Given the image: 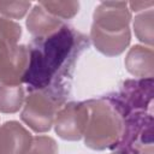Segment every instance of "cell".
Instances as JSON below:
<instances>
[{
  "label": "cell",
  "mask_w": 154,
  "mask_h": 154,
  "mask_svg": "<svg viewBox=\"0 0 154 154\" xmlns=\"http://www.w3.org/2000/svg\"><path fill=\"white\" fill-rule=\"evenodd\" d=\"M153 20L154 12L152 8L137 14L134 19V31L136 37L144 45H148V47H153Z\"/></svg>",
  "instance_id": "11"
},
{
  "label": "cell",
  "mask_w": 154,
  "mask_h": 154,
  "mask_svg": "<svg viewBox=\"0 0 154 154\" xmlns=\"http://www.w3.org/2000/svg\"><path fill=\"white\" fill-rule=\"evenodd\" d=\"M30 64V48L18 45L5 59L0 60V84L20 85Z\"/></svg>",
  "instance_id": "5"
},
{
  "label": "cell",
  "mask_w": 154,
  "mask_h": 154,
  "mask_svg": "<svg viewBox=\"0 0 154 154\" xmlns=\"http://www.w3.org/2000/svg\"><path fill=\"white\" fill-rule=\"evenodd\" d=\"M111 154H130V153L124 152V150H118V152H116V153H111Z\"/></svg>",
  "instance_id": "17"
},
{
  "label": "cell",
  "mask_w": 154,
  "mask_h": 154,
  "mask_svg": "<svg viewBox=\"0 0 154 154\" xmlns=\"http://www.w3.org/2000/svg\"><path fill=\"white\" fill-rule=\"evenodd\" d=\"M22 36V28L18 23L0 17V60L6 58L17 46Z\"/></svg>",
  "instance_id": "9"
},
{
  "label": "cell",
  "mask_w": 154,
  "mask_h": 154,
  "mask_svg": "<svg viewBox=\"0 0 154 154\" xmlns=\"http://www.w3.org/2000/svg\"><path fill=\"white\" fill-rule=\"evenodd\" d=\"M32 141L31 134L18 122L0 125V154H24Z\"/></svg>",
  "instance_id": "6"
},
{
  "label": "cell",
  "mask_w": 154,
  "mask_h": 154,
  "mask_svg": "<svg viewBox=\"0 0 154 154\" xmlns=\"http://www.w3.org/2000/svg\"><path fill=\"white\" fill-rule=\"evenodd\" d=\"M153 5H154L153 1H148V2H146V1H130V2H128V6L130 7L129 10H132L135 12H138L141 10H144V8L149 10Z\"/></svg>",
  "instance_id": "15"
},
{
  "label": "cell",
  "mask_w": 154,
  "mask_h": 154,
  "mask_svg": "<svg viewBox=\"0 0 154 154\" xmlns=\"http://www.w3.org/2000/svg\"><path fill=\"white\" fill-rule=\"evenodd\" d=\"M131 12L126 1H103L93 14L90 38L94 47L107 57L122 54L129 46Z\"/></svg>",
  "instance_id": "1"
},
{
  "label": "cell",
  "mask_w": 154,
  "mask_h": 154,
  "mask_svg": "<svg viewBox=\"0 0 154 154\" xmlns=\"http://www.w3.org/2000/svg\"><path fill=\"white\" fill-rule=\"evenodd\" d=\"M24 154H58V144L54 138L38 135L32 137L30 147Z\"/></svg>",
  "instance_id": "13"
},
{
  "label": "cell",
  "mask_w": 154,
  "mask_h": 154,
  "mask_svg": "<svg viewBox=\"0 0 154 154\" xmlns=\"http://www.w3.org/2000/svg\"><path fill=\"white\" fill-rule=\"evenodd\" d=\"M135 154H153V144L149 143V144H146V146L141 147L140 149L136 150Z\"/></svg>",
  "instance_id": "16"
},
{
  "label": "cell",
  "mask_w": 154,
  "mask_h": 154,
  "mask_svg": "<svg viewBox=\"0 0 154 154\" xmlns=\"http://www.w3.org/2000/svg\"><path fill=\"white\" fill-rule=\"evenodd\" d=\"M47 12L57 18L70 19L73 18L79 10L78 1H40L38 2Z\"/></svg>",
  "instance_id": "12"
},
{
  "label": "cell",
  "mask_w": 154,
  "mask_h": 154,
  "mask_svg": "<svg viewBox=\"0 0 154 154\" xmlns=\"http://www.w3.org/2000/svg\"><path fill=\"white\" fill-rule=\"evenodd\" d=\"M59 108L60 101L57 97L45 90H35L25 97L20 119L32 131L43 134L51 130Z\"/></svg>",
  "instance_id": "3"
},
{
  "label": "cell",
  "mask_w": 154,
  "mask_h": 154,
  "mask_svg": "<svg viewBox=\"0 0 154 154\" xmlns=\"http://www.w3.org/2000/svg\"><path fill=\"white\" fill-rule=\"evenodd\" d=\"M30 6V1H0V14L7 19H20L26 14Z\"/></svg>",
  "instance_id": "14"
},
{
  "label": "cell",
  "mask_w": 154,
  "mask_h": 154,
  "mask_svg": "<svg viewBox=\"0 0 154 154\" xmlns=\"http://www.w3.org/2000/svg\"><path fill=\"white\" fill-rule=\"evenodd\" d=\"M28 31L36 38H46L63 28L61 19L47 12L38 2L30 10L26 18Z\"/></svg>",
  "instance_id": "7"
},
{
  "label": "cell",
  "mask_w": 154,
  "mask_h": 154,
  "mask_svg": "<svg viewBox=\"0 0 154 154\" xmlns=\"http://www.w3.org/2000/svg\"><path fill=\"white\" fill-rule=\"evenodd\" d=\"M88 120L85 102H69L59 108L54 119L57 135L66 141H78L83 137Z\"/></svg>",
  "instance_id": "4"
},
{
  "label": "cell",
  "mask_w": 154,
  "mask_h": 154,
  "mask_svg": "<svg viewBox=\"0 0 154 154\" xmlns=\"http://www.w3.org/2000/svg\"><path fill=\"white\" fill-rule=\"evenodd\" d=\"M88 120L83 135L84 144L94 150H105L116 147L124 132L122 112L112 102L99 99L85 102Z\"/></svg>",
  "instance_id": "2"
},
{
  "label": "cell",
  "mask_w": 154,
  "mask_h": 154,
  "mask_svg": "<svg viewBox=\"0 0 154 154\" xmlns=\"http://www.w3.org/2000/svg\"><path fill=\"white\" fill-rule=\"evenodd\" d=\"M126 70L135 77L152 78L154 73V52L152 47L142 45L132 46L124 60Z\"/></svg>",
  "instance_id": "8"
},
{
  "label": "cell",
  "mask_w": 154,
  "mask_h": 154,
  "mask_svg": "<svg viewBox=\"0 0 154 154\" xmlns=\"http://www.w3.org/2000/svg\"><path fill=\"white\" fill-rule=\"evenodd\" d=\"M24 100L25 94L22 85L0 84V112L16 113L22 108Z\"/></svg>",
  "instance_id": "10"
}]
</instances>
